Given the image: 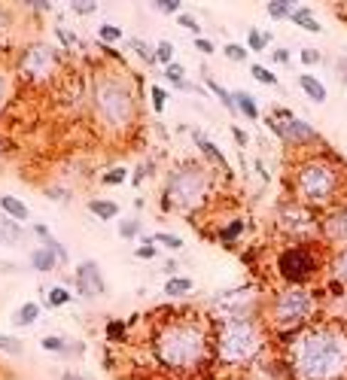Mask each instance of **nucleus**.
<instances>
[{
    "label": "nucleus",
    "mask_w": 347,
    "mask_h": 380,
    "mask_svg": "<svg viewBox=\"0 0 347 380\" xmlns=\"http://www.w3.org/2000/svg\"><path fill=\"white\" fill-rule=\"evenodd\" d=\"M153 359L168 374H198L216 362L213 329L195 313H168L149 335Z\"/></svg>",
    "instance_id": "nucleus-1"
},
{
    "label": "nucleus",
    "mask_w": 347,
    "mask_h": 380,
    "mask_svg": "<svg viewBox=\"0 0 347 380\" xmlns=\"http://www.w3.org/2000/svg\"><path fill=\"white\" fill-rule=\"evenodd\" d=\"M289 380H347V325L317 320L284 347Z\"/></svg>",
    "instance_id": "nucleus-2"
},
{
    "label": "nucleus",
    "mask_w": 347,
    "mask_h": 380,
    "mask_svg": "<svg viewBox=\"0 0 347 380\" xmlns=\"http://www.w3.org/2000/svg\"><path fill=\"white\" fill-rule=\"evenodd\" d=\"M289 198L305 204L314 213H329L347 201V165L335 149L301 156L289 168Z\"/></svg>",
    "instance_id": "nucleus-3"
},
{
    "label": "nucleus",
    "mask_w": 347,
    "mask_h": 380,
    "mask_svg": "<svg viewBox=\"0 0 347 380\" xmlns=\"http://www.w3.org/2000/svg\"><path fill=\"white\" fill-rule=\"evenodd\" d=\"M89 104H92L95 125L101 128L104 134H110V137L128 134L137 125V119H140L134 85L113 67H97L92 73Z\"/></svg>",
    "instance_id": "nucleus-4"
},
{
    "label": "nucleus",
    "mask_w": 347,
    "mask_h": 380,
    "mask_svg": "<svg viewBox=\"0 0 347 380\" xmlns=\"http://www.w3.org/2000/svg\"><path fill=\"white\" fill-rule=\"evenodd\" d=\"M265 344H268V329L253 313H229L213 329L216 362L229 368L250 365L265 350Z\"/></svg>",
    "instance_id": "nucleus-5"
},
{
    "label": "nucleus",
    "mask_w": 347,
    "mask_h": 380,
    "mask_svg": "<svg viewBox=\"0 0 347 380\" xmlns=\"http://www.w3.org/2000/svg\"><path fill=\"white\" fill-rule=\"evenodd\" d=\"M213 195V170L204 168L201 161H180L174 170H168L165 186H161V210L165 213H180L192 219L198 210L210 204Z\"/></svg>",
    "instance_id": "nucleus-6"
},
{
    "label": "nucleus",
    "mask_w": 347,
    "mask_h": 380,
    "mask_svg": "<svg viewBox=\"0 0 347 380\" xmlns=\"http://www.w3.org/2000/svg\"><path fill=\"white\" fill-rule=\"evenodd\" d=\"M317 310H320V298L311 286H284L268 298L262 310V322L271 338L289 341L292 335H299L317 320Z\"/></svg>",
    "instance_id": "nucleus-7"
},
{
    "label": "nucleus",
    "mask_w": 347,
    "mask_h": 380,
    "mask_svg": "<svg viewBox=\"0 0 347 380\" xmlns=\"http://www.w3.org/2000/svg\"><path fill=\"white\" fill-rule=\"evenodd\" d=\"M326 265H329V256L323 253L320 241L284 244L274 259V274L284 286H311Z\"/></svg>",
    "instance_id": "nucleus-8"
},
{
    "label": "nucleus",
    "mask_w": 347,
    "mask_h": 380,
    "mask_svg": "<svg viewBox=\"0 0 347 380\" xmlns=\"http://www.w3.org/2000/svg\"><path fill=\"white\" fill-rule=\"evenodd\" d=\"M274 228L287 237L289 244L323 241V216L314 213L296 198H280L274 207Z\"/></svg>",
    "instance_id": "nucleus-9"
},
{
    "label": "nucleus",
    "mask_w": 347,
    "mask_h": 380,
    "mask_svg": "<svg viewBox=\"0 0 347 380\" xmlns=\"http://www.w3.org/2000/svg\"><path fill=\"white\" fill-rule=\"evenodd\" d=\"M262 122L271 128V134H274L280 143L289 146V149H308V146H326L323 143V137L317 134V128L305 119H296L292 110L287 107H274L268 116H262Z\"/></svg>",
    "instance_id": "nucleus-10"
},
{
    "label": "nucleus",
    "mask_w": 347,
    "mask_h": 380,
    "mask_svg": "<svg viewBox=\"0 0 347 380\" xmlns=\"http://www.w3.org/2000/svg\"><path fill=\"white\" fill-rule=\"evenodd\" d=\"M61 67V55L52 46H46V43H34V46H28L25 52H21V58L16 64V70L21 80L28 82H46L52 80V76L58 73Z\"/></svg>",
    "instance_id": "nucleus-11"
},
{
    "label": "nucleus",
    "mask_w": 347,
    "mask_h": 380,
    "mask_svg": "<svg viewBox=\"0 0 347 380\" xmlns=\"http://www.w3.org/2000/svg\"><path fill=\"white\" fill-rule=\"evenodd\" d=\"M73 286H77L80 298H101L107 292V280L101 274V265L95 259H82L77 265V274H73Z\"/></svg>",
    "instance_id": "nucleus-12"
},
{
    "label": "nucleus",
    "mask_w": 347,
    "mask_h": 380,
    "mask_svg": "<svg viewBox=\"0 0 347 380\" xmlns=\"http://www.w3.org/2000/svg\"><path fill=\"white\" fill-rule=\"evenodd\" d=\"M323 241L335 244V249L347 244V201L338 204L335 210L323 213Z\"/></svg>",
    "instance_id": "nucleus-13"
},
{
    "label": "nucleus",
    "mask_w": 347,
    "mask_h": 380,
    "mask_svg": "<svg viewBox=\"0 0 347 380\" xmlns=\"http://www.w3.org/2000/svg\"><path fill=\"white\" fill-rule=\"evenodd\" d=\"M244 232H247L244 216H229V219H223L220 225L213 228V237H216V241H220L225 249H235V244L241 241Z\"/></svg>",
    "instance_id": "nucleus-14"
},
{
    "label": "nucleus",
    "mask_w": 347,
    "mask_h": 380,
    "mask_svg": "<svg viewBox=\"0 0 347 380\" xmlns=\"http://www.w3.org/2000/svg\"><path fill=\"white\" fill-rule=\"evenodd\" d=\"M192 140H195V146H198V152H201V156L210 161L213 168H220V170L225 173V177H232V165H229V158L223 156V149L216 146L213 140H208V137H204L201 131H192Z\"/></svg>",
    "instance_id": "nucleus-15"
},
{
    "label": "nucleus",
    "mask_w": 347,
    "mask_h": 380,
    "mask_svg": "<svg viewBox=\"0 0 347 380\" xmlns=\"http://www.w3.org/2000/svg\"><path fill=\"white\" fill-rule=\"evenodd\" d=\"M31 234H34L43 246H49L52 253L58 256V262H61V265H68V262H70L68 246H64V244L58 241V237H52V232H49V225H46V222H34V225H31Z\"/></svg>",
    "instance_id": "nucleus-16"
},
{
    "label": "nucleus",
    "mask_w": 347,
    "mask_h": 380,
    "mask_svg": "<svg viewBox=\"0 0 347 380\" xmlns=\"http://www.w3.org/2000/svg\"><path fill=\"white\" fill-rule=\"evenodd\" d=\"M40 347L55 356H82V344H70L64 335H46V338L40 341Z\"/></svg>",
    "instance_id": "nucleus-17"
},
{
    "label": "nucleus",
    "mask_w": 347,
    "mask_h": 380,
    "mask_svg": "<svg viewBox=\"0 0 347 380\" xmlns=\"http://www.w3.org/2000/svg\"><path fill=\"white\" fill-rule=\"evenodd\" d=\"M28 262H31V268H34L37 271V274H52V271H55L61 262H58V256L55 253H52V249L49 246H37V249H31V259H28Z\"/></svg>",
    "instance_id": "nucleus-18"
},
{
    "label": "nucleus",
    "mask_w": 347,
    "mask_h": 380,
    "mask_svg": "<svg viewBox=\"0 0 347 380\" xmlns=\"http://www.w3.org/2000/svg\"><path fill=\"white\" fill-rule=\"evenodd\" d=\"M326 271H329V280H332V283L347 286V244L338 246L335 253H329V265H326Z\"/></svg>",
    "instance_id": "nucleus-19"
},
{
    "label": "nucleus",
    "mask_w": 347,
    "mask_h": 380,
    "mask_svg": "<svg viewBox=\"0 0 347 380\" xmlns=\"http://www.w3.org/2000/svg\"><path fill=\"white\" fill-rule=\"evenodd\" d=\"M299 89L301 92H305L308 94V101H314V104H323V101H326V85H323V80H317V76H314V73H301L299 76Z\"/></svg>",
    "instance_id": "nucleus-20"
},
{
    "label": "nucleus",
    "mask_w": 347,
    "mask_h": 380,
    "mask_svg": "<svg viewBox=\"0 0 347 380\" xmlns=\"http://www.w3.org/2000/svg\"><path fill=\"white\" fill-rule=\"evenodd\" d=\"M165 298H186L189 292L195 289V280L192 277H186V274H174V277H168L165 280Z\"/></svg>",
    "instance_id": "nucleus-21"
},
{
    "label": "nucleus",
    "mask_w": 347,
    "mask_h": 380,
    "mask_svg": "<svg viewBox=\"0 0 347 380\" xmlns=\"http://www.w3.org/2000/svg\"><path fill=\"white\" fill-rule=\"evenodd\" d=\"M0 210H4V216H9V219H16V222H28V216H31L28 204L18 201L16 195H4V198H0Z\"/></svg>",
    "instance_id": "nucleus-22"
},
{
    "label": "nucleus",
    "mask_w": 347,
    "mask_h": 380,
    "mask_svg": "<svg viewBox=\"0 0 347 380\" xmlns=\"http://www.w3.org/2000/svg\"><path fill=\"white\" fill-rule=\"evenodd\" d=\"M292 21H296L299 28H305L308 34H323V25L317 21V13H314L311 6H296V13H292Z\"/></svg>",
    "instance_id": "nucleus-23"
},
{
    "label": "nucleus",
    "mask_w": 347,
    "mask_h": 380,
    "mask_svg": "<svg viewBox=\"0 0 347 380\" xmlns=\"http://www.w3.org/2000/svg\"><path fill=\"white\" fill-rule=\"evenodd\" d=\"M232 97H235V110L237 113H244L250 122H259V116L262 113H259V104H256V97L250 92H235Z\"/></svg>",
    "instance_id": "nucleus-24"
},
{
    "label": "nucleus",
    "mask_w": 347,
    "mask_h": 380,
    "mask_svg": "<svg viewBox=\"0 0 347 380\" xmlns=\"http://www.w3.org/2000/svg\"><path fill=\"white\" fill-rule=\"evenodd\" d=\"M89 213L97 216L101 222H110L119 216V204L116 201H107V198H89Z\"/></svg>",
    "instance_id": "nucleus-25"
},
{
    "label": "nucleus",
    "mask_w": 347,
    "mask_h": 380,
    "mask_svg": "<svg viewBox=\"0 0 347 380\" xmlns=\"http://www.w3.org/2000/svg\"><path fill=\"white\" fill-rule=\"evenodd\" d=\"M25 228H21L16 219H9V216H0V241L4 244H18L25 241Z\"/></svg>",
    "instance_id": "nucleus-26"
},
{
    "label": "nucleus",
    "mask_w": 347,
    "mask_h": 380,
    "mask_svg": "<svg viewBox=\"0 0 347 380\" xmlns=\"http://www.w3.org/2000/svg\"><path fill=\"white\" fill-rule=\"evenodd\" d=\"M40 313H43V308L37 301H25L21 308L16 310V325H21V329H28V325H34V322H40Z\"/></svg>",
    "instance_id": "nucleus-27"
},
{
    "label": "nucleus",
    "mask_w": 347,
    "mask_h": 380,
    "mask_svg": "<svg viewBox=\"0 0 347 380\" xmlns=\"http://www.w3.org/2000/svg\"><path fill=\"white\" fill-rule=\"evenodd\" d=\"M299 4H292V0H268L265 4V13L274 18V21H284V18H292Z\"/></svg>",
    "instance_id": "nucleus-28"
},
{
    "label": "nucleus",
    "mask_w": 347,
    "mask_h": 380,
    "mask_svg": "<svg viewBox=\"0 0 347 380\" xmlns=\"http://www.w3.org/2000/svg\"><path fill=\"white\" fill-rule=\"evenodd\" d=\"M165 80L174 85V89H192V85L186 82V67L177 64V61H174L171 67H165Z\"/></svg>",
    "instance_id": "nucleus-29"
},
{
    "label": "nucleus",
    "mask_w": 347,
    "mask_h": 380,
    "mask_svg": "<svg viewBox=\"0 0 347 380\" xmlns=\"http://www.w3.org/2000/svg\"><path fill=\"white\" fill-rule=\"evenodd\" d=\"M268 43H271V34H268V31H259V28H250V31H247V49H250V52L268 49Z\"/></svg>",
    "instance_id": "nucleus-30"
},
{
    "label": "nucleus",
    "mask_w": 347,
    "mask_h": 380,
    "mask_svg": "<svg viewBox=\"0 0 347 380\" xmlns=\"http://www.w3.org/2000/svg\"><path fill=\"white\" fill-rule=\"evenodd\" d=\"M125 37V31L119 28V25H113V21H104L101 28H97V40L104 43V46H110V43H119Z\"/></svg>",
    "instance_id": "nucleus-31"
},
{
    "label": "nucleus",
    "mask_w": 347,
    "mask_h": 380,
    "mask_svg": "<svg viewBox=\"0 0 347 380\" xmlns=\"http://www.w3.org/2000/svg\"><path fill=\"white\" fill-rule=\"evenodd\" d=\"M204 82H208V92L216 94V101H220V104L225 107V110H229V113H237V110H235V97H232L229 92H225L220 82H216V80H204Z\"/></svg>",
    "instance_id": "nucleus-32"
},
{
    "label": "nucleus",
    "mask_w": 347,
    "mask_h": 380,
    "mask_svg": "<svg viewBox=\"0 0 347 380\" xmlns=\"http://www.w3.org/2000/svg\"><path fill=\"white\" fill-rule=\"evenodd\" d=\"M223 55L229 58V61H235V64H244L247 58H250V49L241 46V43H225V46H223Z\"/></svg>",
    "instance_id": "nucleus-33"
},
{
    "label": "nucleus",
    "mask_w": 347,
    "mask_h": 380,
    "mask_svg": "<svg viewBox=\"0 0 347 380\" xmlns=\"http://www.w3.org/2000/svg\"><path fill=\"white\" fill-rule=\"evenodd\" d=\"M64 304H70V289H68V286H55V289H49V295H46V308H64Z\"/></svg>",
    "instance_id": "nucleus-34"
},
{
    "label": "nucleus",
    "mask_w": 347,
    "mask_h": 380,
    "mask_svg": "<svg viewBox=\"0 0 347 380\" xmlns=\"http://www.w3.org/2000/svg\"><path fill=\"white\" fill-rule=\"evenodd\" d=\"M250 73H253V80H256V82L268 85V89H277V76L271 73L268 67H262V64H250Z\"/></svg>",
    "instance_id": "nucleus-35"
},
{
    "label": "nucleus",
    "mask_w": 347,
    "mask_h": 380,
    "mask_svg": "<svg viewBox=\"0 0 347 380\" xmlns=\"http://www.w3.org/2000/svg\"><path fill=\"white\" fill-rule=\"evenodd\" d=\"M0 353L21 356V353H25V344H21L18 338H13V335H4V332H0Z\"/></svg>",
    "instance_id": "nucleus-36"
},
{
    "label": "nucleus",
    "mask_w": 347,
    "mask_h": 380,
    "mask_svg": "<svg viewBox=\"0 0 347 380\" xmlns=\"http://www.w3.org/2000/svg\"><path fill=\"white\" fill-rule=\"evenodd\" d=\"M132 49L137 52V58L144 64H156V46H149L146 40H132Z\"/></svg>",
    "instance_id": "nucleus-37"
},
{
    "label": "nucleus",
    "mask_w": 347,
    "mask_h": 380,
    "mask_svg": "<svg viewBox=\"0 0 347 380\" xmlns=\"http://www.w3.org/2000/svg\"><path fill=\"white\" fill-rule=\"evenodd\" d=\"M156 64H161V67H171L174 64V43L171 40H161L156 46Z\"/></svg>",
    "instance_id": "nucleus-38"
},
{
    "label": "nucleus",
    "mask_w": 347,
    "mask_h": 380,
    "mask_svg": "<svg viewBox=\"0 0 347 380\" xmlns=\"http://www.w3.org/2000/svg\"><path fill=\"white\" fill-rule=\"evenodd\" d=\"M125 329H128V322H122V320H110V322L104 325L107 341H125Z\"/></svg>",
    "instance_id": "nucleus-39"
},
{
    "label": "nucleus",
    "mask_w": 347,
    "mask_h": 380,
    "mask_svg": "<svg viewBox=\"0 0 347 380\" xmlns=\"http://www.w3.org/2000/svg\"><path fill=\"white\" fill-rule=\"evenodd\" d=\"M153 6L159 9L161 16H174V18H177V16L183 13V6H186V4H183V0H156Z\"/></svg>",
    "instance_id": "nucleus-40"
},
{
    "label": "nucleus",
    "mask_w": 347,
    "mask_h": 380,
    "mask_svg": "<svg viewBox=\"0 0 347 380\" xmlns=\"http://www.w3.org/2000/svg\"><path fill=\"white\" fill-rule=\"evenodd\" d=\"M128 180V170L125 168H110V170H107L104 173V177H101V183H104V186H122V183Z\"/></svg>",
    "instance_id": "nucleus-41"
},
{
    "label": "nucleus",
    "mask_w": 347,
    "mask_h": 380,
    "mask_svg": "<svg viewBox=\"0 0 347 380\" xmlns=\"http://www.w3.org/2000/svg\"><path fill=\"white\" fill-rule=\"evenodd\" d=\"M177 21H180V28H183V31H189V34H195V40L201 37V21L195 18L192 13H180V16H177Z\"/></svg>",
    "instance_id": "nucleus-42"
},
{
    "label": "nucleus",
    "mask_w": 347,
    "mask_h": 380,
    "mask_svg": "<svg viewBox=\"0 0 347 380\" xmlns=\"http://www.w3.org/2000/svg\"><path fill=\"white\" fill-rule=\"evenodd\" d=\"M153 244L165 246V249H183V237L168 234V232H159V234H153Z\"/></svg>",
    "instance_id": "nucleus-43"
},
{
    "label": "nucleus",
    "mask_w": 347,
    "mask_h": 380,
    "mask_svg": "<svg viewBox=\"0 0 347 380\" xmlns=\"http://www.w3.org/2000/svg\"><path fill=\"white\" fill-rule=\"evenodd\" d=\"M149 101H153V110L161 113L165 110V104H168V92L161 89V85H149Z\"/></svg>",
    "instance_id": "nucleus-44"
},
{
    "label": "nucleus",
    "mask_w": 347,
    "mask_h": 380,
    "mask_svg": "<svg viewBox=\"0 0 347 380\" xmlns=\"http://www.w3.org/2000/svg\"><path fill=\"white\" fill-rule=\"evenodd\" d=\"M97 6H101V4H95V0H73L70 13H77V16H95Z\"/></svg>",
    "instance_id": "nucleus-45"
},
{
    "label": "nucleus",
    "mask_w": 347,
    "mask_h": 380,
    "mask_svg": "<svg viewBox=\"0 0 347 380\" xmlns=\"http://www.w3.org/2000/svg\"><path fill=\"white\" fill-rule=\"evenodd\" d=\"M299 61L305 64V67H317V64L323 61V55H320V49H314V46H305L299 52Z\"/></svg>",
    "instance_id": "nucleus-46"
},
{
    "label": "nucleus",
    "mask_w": 347,
    "mask_h": 380,
    "mask_svg": "<svg viewBox=\"0 0 347 380\" xmlns=\"http://www.w3.org/2000/svg\"><path fill=\"white\" fill-rule=\"evenodd\" d=\"M119 234H122L125 241H134V237L140 234V222L137 219H122L119 222Z\"/></svg>",
    "instance_id": "nucleus-47"
},
{
    "label": "nucleus",
    "mask_w": 347,
    "mask_h": 380,
    "mask_svg": "<svg viewBox=\"0 0 347 380\" xmlns=\"http://www.w3.org/2000/svg\"><path fill=\"white\" fill-rule=\"evenodd\" d=\"M134 256H137V259H146V262H149V259H156L159 249H156V244H153V237H144V244L134 249Z\"/></svg>",
    "instance_id": "nucleus-48"
},
{
    "label": "nucleus",
    "mask_w": 347,
    "mask_h": 380,
    "mask_svg": "<svg viewBox=\"0 0 347 380\" xmlns=\"http://www.w3.org/2000/svg\"><path fill=\"white\" fill-rule=\"evenodd\" d=\"M149 168H153V165H149V161H140V165L134 168V173H132V177H128V183H132V186L137 189V186H140V183H144V180H146V170H149Z\"/></svg>",
    "instance_id": "nucleus-49"
},
{
    "label": "nucleus",
    "mask_w": 347,
    "mask_h": 380,
    "mask_svg": "<svg viewBox=\"0 0 347 380\" xmlns=\"http://www.w3.org/2000/svg\"><path fill=\"white\" fill-rule=\"evenodd\" d=\"M58 40L64 43V49H73V46H80V37L73 34V31H68V28H58Z\"/></svg>",
    "instance_id": "nucleus-50"
},
{
    "label": "nucleus",
    "mask_w": 347,
    "mask_h": 380,
    "mask_svg": "<svg viewBox=\"0 0 347 380\" xmlns=\"http://www.w3.org/2000/svg\"><path fill=\"white\" fill-rule=\"evenodd\" d=\"M46 195L55 201H64V204L70 201V189H64V186H46Z\"/></svg>",
    "instance_id": "nucleus-51"
},
{
    "label": "nucleus",
    "mask_w": 347,
    "mask_h": 380,
    "mask_svg": "<svg viewBox=\"0 0 347 380\" xmlns=\"http://www.w3.org/2000/svg\"><path fill=\"white\" fill-rule=\"evenodd\" d=\"M271 61H274V64H284V67H287V64L292 61V58H289V49H287V46L271 49Z\"/></svg>",
    "instance_id": "nucleus-52"
},
{
    "label": "nucleus",
    "mask_w": 347,
    "mask_h": 380,
    "mask_svg": "<svg viewBox=\"0 0 347 380\" xmlns=\"http://www.w3.org/2000/svg\"><path fill=\"white\" fill-rule=\"evenodd\" d=\"M195 49H198V52H204V55H213V52H216L213 40H208V37H198V40H195Z\"/></svg>",
    "instance_id": "nucleus-53"
},
{
    "label": "nucleus",
    "mask_w": 347,
    "mask_h": 380,
    "mask_svg": "<svg viewBox=\"0 0 347 380\" xmlns=\"http://www.w3.org/2000/svg\"><path fill=\"white\" fill-rule=\"evenodd\" d=\"M6 94H9V76L0 70V110H4V104H6Z\"/></svg>",
    "instance_id": "nucleus-54"
},
{
    "label": "nucleus",
    "mask_w": 347,
    "mask_h": 380,
    "mask_svg": "<svg viewBox=\"0 0 347 380\" xmlns=\"http://www.w3.org/2000/svg\"><path fill=\"white\" fill-rule=\"evenodd\" d=\"M232 137H235V143L237 146H247V143H250V137H247V131H244V128H232Z\"/></svg>",
    "instance_id": "nucleus-55"
},
{
    "label": "nucleus",
    "mask_w": 347,
    "mask_h": 380,
    "mask_svg": "<svg viewBox=\"0 0 347 380\" xmlns=\"http://www.w3.org/2000/svg\"><path fill=\"white\" fill-rule=\"evenodd\" d=\"M21 6L34 9V13H52V6H55V4H49V0H40V4H21Z\"/></svg>",
    "instance_id": "nucleus-56"
},
{
    "label": "nucleus",
    "mask_w": 347,
    "mask_h": 380,
    "mask_svg": "<svg viewBox=\"0 0 347 380\" xmlns=\"http://www.w3.org/2000/svg\"><path fill=\"white\" fill-rule=\"evenodd\" d=\"M6 25H9V13H6L4 6H0V34H4V31H6Z\"/></svg>",
    "instance_id": "nucleus-57"
},
{
    "label": "nucleus",
    "mask_w": 347,
    "mask_h": 380,
    "mask_svg": "<svg viewBox=\"0 0 347 380\" xmlns=\"http://www.w3.org/2000/svg\"><path fill=\"white\" fill-rule=\"evenodd\" d=\"M0 268H4V271H13V265H9V262H0Z\"/></svg>",
    "instance_id": "nucleus-58"
},
{
    "label": "nucleus",
    "mask_w": 347,
    "mask_h": 380,
    "mask_svg": "<svg viewBox=\"0 0 347 380\" xmlns=\"http://www.w3.org/2000/svg\"><path fill=\"white\" fill-rule=\"evenodd\" d=\"M0 158H4V143H0Z\"/></svg>",
    "instance_id": "nucleus-59"
},
{
    "label": "nucleus",
    "mask_w": 347,
    "mask_h": 380,
    "mask_svg": "<svg viewBox=\"0 0 347 380\" xmlns=\"http://www.w3.org/2000/svg\"><path fill=\"white\" fill-rule=\"evenodd\" d=\"M0 244H4V241H0Z\"/></svg>",
    "instance_id": "nucleus-60"
}]
</instances>
